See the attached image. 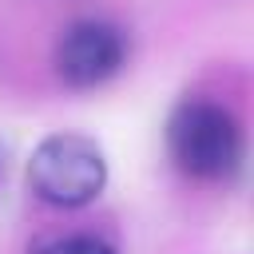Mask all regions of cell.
Wrapping results in <instances>:
<instances>
[{"label":"cell","instance_id":"6da1fadb","mask_svg":"<svg viewBox=\"0 0 254 254\" xmlns=\"http://www.w3.org/2000/svg\"><path fill=\"white\" fill-rule=\"evenodd\" d=\"M167 151L175 167L190 179H230L242 163V123L226 103L187 95L167 115Z\"/></svg>","mask_w":254,"mask_h":254},{"label":"cell","instance_id":"3957f363","mask_svg":"<svg viewBox=\"0 0 254 254\" xmlns=\"http://www.w3.org/2000/svg\"><path fill=\"white\" fill-rule=\"evenodd\" d=\"M127 52H131V40L115 20L83 16V20H71L56 36L52 67L67 87L87 91V87H99V83L115 79L127 64Z\"/></svg>","mask_w":254,"mask_h":254},{"label":"cell","instance_id":"277c9868","mask_svg":"<svg viewBox=\"0 0 254 254\" xmlns=\"http://www.w3.org/2000/svg\"><path fill=\"white\" fill-rule=\"evenodd\" d=\"M36 254H119L111 242L95 238V234H67V238H56L48 246H40Z\"/></svg>","mask_w":254,"mask_h":254},{"label":"cell","instance_id":"7a4b0ae2","mask_svg":"<svg viewBox=\"0 0 254 254\" xmlns=\"http://www.w3.org/2000/svg\"><path fill=\"white\" fill-rule=\"evenodd\" d=\"M28 187L40 202L60 206V210L95 202L107 187L103 147L79 131L44 135L28 155Z\"/></svg>","mask_w":254,"mask_h":254}]
</instances>
